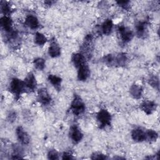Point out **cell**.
<instances>
[{"label": "cell", "mask_w": 160, "mask_h": 160, "mask_svg": "<svg viewBox=\"0 0 160 160\" xmlns=\"http://www.w3.org/2000/svg\"><path fill=\"white\" fill-rule=\"evenodd\" d=\"M85 104L79 95L74 94L71 104V110L76 116H79L85 111Z\"/></svg>", "instance_id": "6da1fadb"}, {"label": "cell", "mask_w": 160, "mask_h": 160, "mask_svg": "<svg viewBox=\"0 0 160 160\" xmlns=\"http://www.w3.org/2000/svg\"><path fill=\"white\" fill-rule=\"evenodd\" d=\"M96 118L100 128H104L111 124L112 119L111 115L105 109H102L98 112Z\"/></svg>", "instance_id": "7a4b0ae2"}, {"label": "cell", "mask_w": 160, "mask_h": 160, "mask_svg": "<svg viewBox=\"0 0 160 160\" xmlns=\"http://www.w3.org/2000/svg\"><path fill=\"white\" fill-rule=\"evenodd\" d=\"M25 89L24 81L18 78H13L10 82L9 90L15 96L20 95Z\"/></svg>", "instance_id": "3957f363"}, {"label": "cell", "mask_w": 160, "mask_h": 160, "mask_svg": "<svg viewBox=\"0 0 160 160\" xmlns=\"http://www.w3.org/2000/svg\"><path fill=\"white\" fill-rule=\"evenodd\" d=\"M69 137L74 144L79 143L83 138V134L77 125H72L69 129Z\"/></svg>", "instance_id": "277c9868"}, {"label": "cell", "mask_w": 160, "mask_h": 160, "mask_svg": "<svg viewBox=\"0 0 160 160\" xmlns=\"http://www.w3.org/2000/svg\"><path fill=\"white\" fill-rule=\"evenodd\" d=\"M119 34L121 41L124 42H129L133 38V32L128 27L121 26L118 28Z\"/></svg>", "instance_id": "5b68a950"}, {"label": "cell", "mask_w": 160, "mask_h": 160, "mask_svg": "<svg viewBox=\"0 0 160 160\" xmlns=\"http://www.w3.org/2000/svg\"><path fill=\"white\" fill-rule=\"evenodd\" d=\"M16 134L19 142L24 145H27L29 143L30 138L28 132L21 126H18L16 129Z\"/></svg>", "instance_id": "8992f818"}, {"label": "cell", "mask_w": 160, "mask_h": 160, "mask_svg": "<svg viewBox=\"0 0 160 160\" xmlns=\"http://www.w3.org/2000/svg\"><path fill=\"white\" fill-rule=\"evenodd\" d=\"M38 99L42 105H48L51 101V97L46 88H41L38 91Z\"/></svg>", "instance_id": "52a82bcc"}, {"label": "cell", "mask_w": 160, "mask_h": 160, "mask_svg": "<svg viewBox=\"0 0 160 160\" xmlns=\"http://www.w3.org/2000/svg\"><path fill=\"white\" fill-rule=\"evenodd\" d=\"M148 26L147 21H141L137 22L136 24V32L139 38L146 37L148 34Z\"/></svg>", "instance_id": "ba28073f"}, {"label": "cell", "mask_w": 160, "mask_h": 160, "mask_svg": "<svg viewBox=\"0 0 160 160\" xmlns=\"http://www.w3.org/2000/svg\"><path fill=\"white\" fill-rule=\"evenodd\" d=\"M90 75V69L86 62L78 68V79L81 81H85Z\"/></svg>", "instance_id": "9c48e42d"}, {"label": "cell", "mask_w": 160, "mask_h": 160, "mask_svg": "<svg viewBox=\"0 0 160 160\" xmlns=\"http://www.w3.org/2000/svg\"><path fill=\"white\" fill-rule=\"evenodd\" d=\"M0 25L1 28L6 32L9 33L13 31L12 21L9 16H4L0 19Z\"/></svg>", "instance_id": "30bf717a"}, {"label": "cell", "mask_w": 160, "mask_h": 160, "mask_svg": "<svg viewBox=\"0 0 160 160\" xmlns=\"http://www.w3.org/2000/svg\"><path fill=\"white\" fill-rule=\"evenodd\" d=\"M24 83L25 85V88H28L29 90L31 91L34 90L36 88L37 85L36 79L34 75L32 72L29 73L25 78Z\"/></svg>", "instance_id": "8fae6325"}, {"label": "cell", "mask_w": 160, "mask_h": 160, "mask_svg": "<svg viewBox=\"0 0 160 160\" xmlns=\"http://www.w3.org/2000/svg\"><path fill=\"white\" fill-rule=\"evenodd\" d=\"M131 138L136 142H142L146 140V132L141 128L134 129L131 132Z\"/></svg>", "instance_id": "7c38bea8"}, {"label": "cell", "mask_w": 160, "mask_h": 160, "mask_svg": "<svg viewBox=\"0 0 160 160\" xmlns=\"http://www.w3.org/2000/svg\"><path fill=\"white\" fill-rule=\"evenodd\" d=\"M24 23L26 26L32 29H37L39 25V22L37 17L32 14H29L26 16Z\"/></svg>", "instance_id": "4fadbf2b"}, {"label": "cell", "mask_w": 160, "mask_h": 160, "mask_svg": "<svg viewBox=\"0 0 160 160\" xmlns=\"http://www.w3.org/2000/svg\"><path fill=\"white\" fill-rule=\"evenodd\" d=\"M48 54L51 58H57L60 56L61 48L55 41L51 42L48 48Z\"/></svg>", "instance_id": "5bb4252c"}, {"label": "cell", "mask_w": 160, "mask_h": 160, "mask_svg": "<svg viewBox=\"0 0 160 160\" xmlns=\"http://www.w3.org/2000/svg\"><path fill=\"white\" fill-rule=\"evenodd\" d=\"M141 108L146 114H151L156 110V104L153 101H146L141 104Z\"/></svg>", "instance_id": "9a60e30c"}, {"label": "cell", "mask_w": 160, "mask_h": 160, "mask_svg": "<svg viewBox=\"0 0 160 160\" xmlns=\"http://www.w3.org/2000/svg\"><path fill=\"white\" fill-rule=\"evenodd\" d=\"M129 92L131 96L133 98L138 99H140L142 96V88L141 86L136 84H134L131 86L129 89Z\"/></svg>", "instance_id": "2e32d148"}, {"label": "cell", "mask_w": 160, "mask_h": 160, "mask_svg": "<svg viewBox=\"0 0 160 160\" xmlns=\"http://www.w3.org/2000/svg\"><path fill=\"white\" fill-rule=\"evenodd\" d=\"M71 61L74 65V66L77 68L80 67L81 65L86 63V59L84 56L81 53H75L72 56Z\"/></svg>", "instance_id": "e0dca14e"}, {"label": "cell", "mask_w": 160, "mask_h": 160, "mask_svg": "<svg viewBox=\"0 0 160 160\" xmlns=\"http://www.w3.org/2000/svg\"><path fill=\"white\" fill-rule=\"evenodd\" d=\"M128 58L125 54L119 53L116 56H114V62L113 65H116L118 66H124L127 62Z\"/></svg>", "instance_id": "ac0fdd59"}, {"label": "cell", "mask_w": 160, "mask_h": 160, "mask_svg": "<svg viewBox=\"0 0 160 160\" xmlns=\"http://www.w3.org/2000/svg\"><path fill=\"white\" fill-rule=\"evenodd\" d=\"M113 28V22L111 19L105 20L101 26V31L104 35H109L111 33Z\"/></svg>", "instance_id": "d6986e66"}, {"label": "cell", "mask_w": 160, "mask_h": 160, "mask_svg": "<svg viewBox=\"0 0 160 160\" xmlns=\"http://www.w3.org/2000/svg\"><path fill=\"white\" fill-rule=\"evenodd\" d=\"M48 80L56 90L59 91L61 89L62 79L60 77L54 74H49L48 76Z\"/></svg>", "instance_id": "ffe728a7"}, {"label": "cell", "mask_w": 160, "mask_h": 160, "mask_svg": "<svg viewBox=\"0 0 160 160\" xmlns=\"http://www.w3.org/2000/svg\"><path fill=\"white\" fill-rule=\"evenodd\" d=\"M47 41L46 37L42 33L37 32L34 36V42L38 46H43Z\"/></svg>", "instance_id": "44dd1931"}, {"label": "cell", "mask_w": 160, "mask_h": 160, "mask_svg": "<svg viewBox=\"0 0 160 160\" xmlns=\"http://www.w3.org/2000/svg\"><path fill=\"white\" fill-rule=\"evenodd\" d=\"M34 66L36 69L39 71H42L45 68V60L43 58H38L34 60Z\"/></svg>", "instance_id": "7402d4cb"}, {"label": "cell", "mask_w": 160, "mask_h": 160, "mask_svg": "<svg viewBox=\"0 0 160 160\" xmlns=\"http://www.w3.org/2000/svg\"><path fill=\"white\" fill-rule=\"evenodd\" d=\"M158 133L152 129H149L146 132V140L149 141H155L158 138Z\"/></svg>", "instance_id": "603a6c76"}, {"label": "cell", "mask_w": 160, "mask_h": 160, "mask_svg": "<svg viewBox=\"0 0 160 160\" xmlns=\"http://www.w3.org/2000/svg\"><path fill=\"white\" fill-rule=\"evenodd\" d=\"M13 153L12 155V159H20L21 158V155L22 154V151L20 146L18 145L14 146L13 148Z\"/></svg>", "instance_id": "cb8c5ba5"}, {"label": "cell", "mask_w": 160, "mask_h": 160, "mask_svg": "<svg viewBox=\"0 0 160 160\" xmlns=\"http://www.w3.org/2000/svg\"><path fill=\"white\" fill-rule=\"evenodd\" d=\"M1 11L6 16H8L11 13V7L7 2L1 1Z\"/></svg>", "instance_id": "d4e9b609"}, {"label": "cell", "mask_w": 160, "mask_h": 160, "mask_svg": "<svg viewBox=\"0 0 160 160\" xmlns=\"http://www.w3.org/2000/svg\"><path fill=\"white\" fill-rule=\"evenodd\" d=\"M149 84L152 86L154 88L157 89L158 90L159 89V79L158 78V77H156V76H151L149 79Z\"/></svg>", "instance_id": "484cf974"}, {"label": "cell", "mask_w": 160, "mask_h": 160, "mask_svg": "<svg viewBox=\"0 0 160 160\" xmlns=\"http://www.w3.org/2000/svg\"><path fill=\"white\" fill-rule=\"evenodd\" d=\"M48 158L49 159H58L59 154L58 152L55 149H50L48 152Z\"/></svg>", "instance_id": "4316f807"}, {"label": "cell", "mask_w": 160, "mask_h": 160, "mask_svg": "<svg viewBox=\"0 0 160 160\" xmlns=\"http://www.w3.org/2000/svg\"><path fill=\"white\" fill-rule=\"evenodd\" d=\"M91 158L92 159H106L107 157L101 152H94L91 155Z\"/></svg>", "instance_id": "83f0119b"}, {"label": "cell", "mask_w": 160, "mask_h": 160, "mask_svg": "<svg viewBox=\"0 0 160 160\" xmlns=\"http://www.w3.org/2000/svg\"><path fill=\"white\" fill-rule=\"evenodd\" d=\"M116 2L118 5H119L123 9L128 10L129 8L130 2L128 1H117Z\"/></svg>", "instance_id": "f1b7e54d"}, {"label": "cell", "mask_w": 160, "mask_h": 160, "mask_svg": "<svg viewBox=\"0 0 160 160\" xmlns=\"http://www.w3.org/2000/svg\"><path fill=\"white\" fill-rule=\"evenodd\" d=\"M16 119V112L12 111H10L8 114V120L10 122H12L13 121H14Z\"/></svg>", "instance_id": "f546056e"}, {"label": "cell", "mask_w": 160, "mask_h": 160, "mask_svg": "<svg viewBox=\"0 0 160 160\" xmlns=\"http://www.w3.org/2000/svg\"><path fill=\"white\" fill-rule=\"evenodd\" d=\"M62 159H73V157H72V155L71 152H65L62 154Z\"/></svg>", "instance_id": "4dcf8cb0"}]
</instances>
